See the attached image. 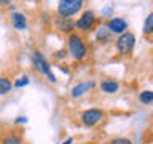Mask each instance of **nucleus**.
<instances>
[{"mask_svg":"<svg viewBox=\"0 0 153 144\" xmlns=\"http://www.w3.org/2000/svg\"><path fill=\"white\" fill-rule=\"evenodd\" d=\"M69 55L74 58L75 61H81L85 59L86 55H88V50H86V45L78 34L72 32L69 35Z\"/></svg>","mask_w":153,"mask_h":144,"instance_id":"1","label":"nucleus"},{"mask_svg":"<svg viewBox=\"0 0 153 144\" xmlns=\"http://www.w3.org/2000/svg\"><path fill=\"white\" fill-rule=\"evenodd\" d=\"M85 0H59V5H57V13H59L61 18H70L76 14L83 8Z\"/></svg>","mask_w":153,"mask_h":144,"instance_id":"2","label":"nucleus"},{"mask_svg":"<svg viewBox=\"0 0 153 144\" xmlns=\"http://www.w3.org/2000/svg\"><path fill=\"white\" fill-rule=\"evenodd\" d=\"M32 64H33V67H35L37 72H40V74H45L51 83H56V77H54V74L51 72L50 62L45 59V56H43L40 51H35V53L32 55Z\"/></svg>","mask_w":153,"mask_h":144,"instance_id":"3","label":"nucleus"},{"mask_svg":"<svg viewBox=\"0 0 153 144\" xmlns=\"http://www.w3.org/2000/svg\"><path fill=\"white\" fill-rule=\"evenodd\" d=\"M134 45H136V35L129 31L118 35V38H117V50L121 56L129 55L134 50Z\"/></svg>","mask_w":153,"mask_h":144,"instance_id":"4","label":"nucleus"},{"mask_svg":"<svg viewBox=\"0 0 153 144\" xmlns=\"http://www.w3.org/2000/svg\"><path fill=\"white\" fill-rule=\"evenodd\" d=\"M105 118V112L102 109H88L85 110L83 114H81V123L85 125V127H96L99 122H102V120Z\"/></svg>","mask_w":153,"mask_h":144,"instance_id":"5","label":"nucleus"},{"mask_svg":"<svg viewBox=\"0 0 153 144\" xmlns=\"http://www.w3.org/2000/svg\"><path fill=\"white\" fill-rule=\"evenodd\" d=\"M94 22H96V13L91 11V10H86V11L76 19L75 27L80 29V31H89V29L94 26Z\"/></svg>","mask_w":153,"mask_h":144,"instance_id":"6","label":"nucleus"},{"mask_svg":"<svg viewBox=\"0 0 153 144\" xmlns=\"http://www.w3.org/2000/svg\"><path fill=\"white\" fill-rule=\"evenodd\" d=\"M107 29L110 34H118L121 35L128 31V22L124 21L123 18H112L107 21Z\"/></svg>","mask_w":153,"mask_h":144,"instance_id":"7","label":"nucleus"},{"mask_svg":"<svg viewBox=\"0 0 153 144\" xmlns=\"http://www.w3.org/2000/svg\"><path fill=\"white\" fill-rule=\"evenodd\" d=\"M94 88V82L93 80H88V82H81V83L75 85L74 88H72V96L74 98H81L83 94L89 93L91 90Z\"/></svg>","mask_w":153,"mask_h":144,"instance_id":"8","label":"nucleus"},{"mask_svg":"<svg viewBox=\"0 0 153 144\" xmlns=\"http://www.w3.org/2000/svg\"><path fill=\"white\" fill-rule=\"evenodd\" d=\"M56 27L59 29V31H62V32H70V34L74 32V29H76L74 21H70L69 18H61V16H59V19H57V22H56Z\"/></svg>","mask_w":153,"mask_h":144,"instance_id":"9","label":"nucleus"},{"mask_svg":"<svg viewBox=\"0 0 153 144\" xmlns=\"http://www.w3.org/2000/svg\"><path fill=\"white\" fill-rule=\"evenodd\" d=\"M11 22H13L14 29H18V31H24V29L27 27V19L21 13H13L11 14Z\"/></svg>","mask_w":153,"mask_h":144,"instance_id":"10","label":"nucleus"},{"mask_svg":"<svg viewBox=\"0 0 153 144\" xmlns=\"http://www.w3.org/2000/svg\"><path fill=\"white\" fill-rule=\"evenodd\" d=\"M100 90H102L104 93L115 94L120 90V85H118V82H115V80H104V82H100Z\"/></svg>","mask_w":153,"mask_h":144,"instance_id":"11","label":"nucleus"},{"mask_svg":"<svg viewBox=\"0 0 153 144\" xmlns=\"http://www.w3.org/2000/svg\"><path fill=\"white\" fill-rule=\"evenodd\" d=\"M143 34H145V35H152L153 34V13H150L145 18V22H143Z\"/></svg>","mask_w":153,"mask_h":144,"instance_id":"12","label":"nucleus"},{"mask_svg":"<svg viewBox=\"0 0 153 144\" xmlns=\"http://www.w3.org/2000/svg\"><path fill=\"white\" fill-rule=\"evenodd\" d=\"M11 86H13V83L7 79V77H0V96L7 94L8 91L11 90Z\"/></svg>","mask_w":153,"mask_h":144,"instance_id":"13","label":"nucleus"},{"mask_svg":"<svg viewBox=\"0 0 153 144\" xmlns=\"http://www.w3.org/2000/svg\"><path fill=\"white\" fill-rule=\"evenodd\" d=\"M139 101H140V103H143V104L153 103V91H150V90L142 91V93L139 94Z\"/></svg>","mask_w":153,"mask_h":144,"instance_id":"14","label":"nucleus"},{"mask_svg":"<svg viewBox=\"0 0 153 144\" xmlns=\"http://www.w3.org/2000/svg\"><path fill=\"white\" fill-rule=\"evenodd\" d=\"M2 144H22V141H21V138H19L18 134L10 133V134H7V136L3 138Z\"/></svg>","mask_w":153,"mask_h":144,"instance_id":"15","label":"nucleus"},{"mask_svg":"<svg viewBox=\"0 0 153 144\" xmlns=\"http://www.w3.org/2000/svg\"><path fill=\"white\" fill-rule=\"evenodd\" d=\"M110 144H132V141L128 138H115L110 141Z\"/></svg>","mask_w":153,"mask_h":144,"instance_id":"16","label":"nucleus"},{"mask_svg":"<svg viewBox=\"0 0 153 144\" xmlns=\"http://www.w3.org/2000/svg\"><path fill=\"white\" fill-rule=\"evenodd\" d=\"M27 83H29V79H27V77H21L19 80L14 82V86H16V88H21V86H26Z\"/></svg>","mask_w":153,"mask_h":144,"instance_id":"17","label":"nucleus"},{"mask_svg":"<svg viewBox=\"0 0 153 144\" xmlns=\"http://www.w3.org/2000/svg\"><path fill=\"white\" fill-rule=\"evenodd\" d=\"M108 29H100V31L97 32V38H107V35H108Z\"/></svg>","mask_w":153,"mask_h":144,"instance_id":"18","label":"nucleus"},{"mask_svg":"<svg viewBox=\"0 0 153 144\" xmlns=\"http://www.w3.org/2000/svg\"><path fill=\"white\" fill-rule=\"evenodd\" d=\"M65 55H67V51L62 48V50H59V51H56V55H54V58L56 59H61V58H65Z\"/></svg>","mask_w":153,"mask_h":144,"instance_id":"19","label":"nucleus"},{"mask_svg":"<svg viewBox=\"0 0 153 144\" xmlns=\"http://www.w3.org/2000/svg\"><path fill=\"white\" fill-rule=\"evenodd\" d=\"M24 122H27L26 117H18V118H16V123H24Z\"/></svg>","mask_w":153,"mask_h":144,"instance_id":"20","label":"nucleus"},{"mask_svg":"<svg viewBox=\"0 0 153 144\" xmlns=\"http://www.w3.org/2000/svg\"><path fill=\"white\" fill-rule=\"evenodd\" d=\"M72 142H74V139H72V138H67V139H65V141L62 142V144H72Z\"/></svg>","mask_w":153,"mask_h":144,"instance_id":"21","label":"nucleus"},{"mask_svg":"<svg viewBox=\"0 0 153 144\" xmlns=\"http://www.w3.org/2000/svg\"><path fill=\"white\" fill-rule=\"evenodd\" d=\"M10 2H11V0H0V5H7Z\"/></svg>","mask_w":153,"mask_h":144,"instance_id":"22","label":"nucleus"}]
</instances>
